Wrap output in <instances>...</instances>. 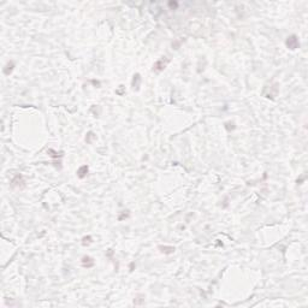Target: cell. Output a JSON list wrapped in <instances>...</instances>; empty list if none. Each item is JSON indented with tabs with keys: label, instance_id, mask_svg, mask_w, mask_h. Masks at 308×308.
Listing matches in <instances>:
<instances>
[{
	"label": "cell",
	"instance_id": "6da1fadb",
	"mask_svg": "<svg viewBox=\"0 0 308 308\" xmlns=\"http://www.w3.org/2000/svg\"><path fill=\"white\" fill-rule=\"evenodd\" d=\"M286 47L289 48V49H291V51H294V49H296L299 46H300V42H299V39H297V36L296 35H291V36H289L288 39H286Z\"/></svg>",
	"mask_w": 308,
	"mask_h": 308
},
{
	"label": "cell",
	"instance_id": "7a4b0ae2",
	"mask_svg": "<svg viewBox=\"0 0 308 308\" xmlns=\"http://www.w3.org/2000/svg\"><path fill=\"white\" fill-rule=\"evenodd\" d=\"M12 187H19V188H23L24 187V179L21 174L16 176L13 179H12Z\"/></svg>",
	"mask_w": 308,
	"mask_h": 308
},
{
	"label": "cell",
	"instance_id": "3957f363",
	"mask_svg": "<svg viewBox=\"0 0 308 308\" xmlns=\"http://www.w3.org/2000/svg\"><path fill=\"white\" fill-rule=\"evenodd\" d=\"M166 64H168V60H164V58L163 59H159L155 64H154V70L157 71V72H159V71H163L165 66H166Z\"/></svg>",
	"mask_w": 308,
	"mask_h": 308
},
{
	"label": "cell",
	"instance_id": "277c9868",
	"mask_svg": "<svg viewBox=\"0 0 308 308\" xmlns=\"http://www.w3.org/2000/svg\"><path fill=\"white\" fill-rule=\"evenodd\" d=\"M82 265L83 267H92L94 265V260L90 256H83L82 258Z\"/></svg>",
	"mask_w": 308,
	"mask_h": 308
},
{
	"label": "cell",
	"instance_id": "5b68a950",
	"mask_svg": "<svg viewBox=\"0 0 308 308\" xmlns=\"http://www.w3.org/2000/svg\"><path fill=\"white\" fill-rule=\"evenodd\" d=\"M140 84H141V76H140L138 73H136V75L134 76L133 83H131V86H133L134 90H138V89H140Z\"/></svg>",
	"mask_w": 308,
	"mask_h": 308
},
{
	"label": "cell",
	"instance_id": "8992f818",
	"mask_svg": "<svg viewBox=\"0 0 308 308\" xmlns=\"http://www.w3.org/2000/svg\"><path fill=\"white\" fill-rule=\"evenodd\" d=\"M88 166L87 165H83V166H81L80 169H78V171H77V176L80 177V178H84L86 176H87V173H88Z\"/></svg>",
	"mask_w": 308,
	"mask_h": 308
},
{
	"label": "cell",
	"instance_id": "52a82bcc",
	"mask_svg": "<svg viewBox=\"0 0 308 308\" xmlns=\"http://www.w3.org/2000/svg\"><path fill=\"white\" fill-rule=\"evenodd\" d=\"M159 249H161V252L163 253H165V254H171L174 252V248L173 247H159Z\"/></svg>",
	"mask_w": 308,
	"mask_h": 308
},
{
	"label": "cell",
	"instance_id": "ba28073f",
	"mask_svg": "<svg viewBox=\"0 0 308 308\" xmlns=\"http://www.w3.org/2000/svg\"><path fill=\"white\" fill-rule=\"evenodd\" d=\"M12 69H13V63L11 62V63H8L7 65H6V69L4 70V72H5V75H8L11 71H12Z\"/></svg>",
	"mask_w": 308,
	"mask_h": 308
}]
</instances>
